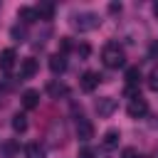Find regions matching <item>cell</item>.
<instances>
[{"instance_id":"6da1fadb","label":"cell","mask_w":158,"mask_h":158,"mask_svg":"<svg viewBox=\"0 0 158 158\" xmlns=\"http://www.w3.org/2000/svg\"><path fill=\"white\" fill-rule=\"evenodd\" d=\"M69 25H72L77 32H91V30H96V27L101 25V20H99L96 12L84 10V12H74L72 20H69Z\"/></svg>"},{"instance_id":"7a4b0ae2","label":"cell","mask_w":158,"mask_h":158,"mask_svg":"<svg viewBox=\"0 0 158 158\" xmlns=\"http://www.w3.org/2000/svg\"><path fill=\"white\" fill-rule=\"evenodd\" d=\"M101 62H104V67H109V69H118V67H123L126 57H123L121 44H118V42H109V44H104V49H101Z\"/></svg>"},{"instance_id":"3957f363","label":"cell","mask_w":158,"mask_h":158,"mask_svg":"<svg viewBox=\"0 0 158 158\" xmlns=\"http://www.w3.org/2000/svg\"><path fill=\"white\" fill-rule=\"evenodd\" d=\"M116 109H118V101H116L114 96H101V99H96V114H99L101 118H109Z\"/></svg>"},{"instance_id":"277c9868","label":"cell","mask_w":158,"mask_h":158,"mask_svg":"<svg viewBox=\"0 0 158 158\" xmlns=\"http://www.w3.org/2000/svg\"><path fill=\"white\" fill-rule=\"evenodd\" d=\"M77 138H79L81 143H89V141L94 138V123H91L89 118H84V116L77 118Z\"/></svg>"},{"instance_id":"5b68a950","label":"cell","mask_w":158,"mask_h":158,"mask_svg":"<svg viewBox=\"0 0 158 158\" xmlns=\"http://www.w3.org/2000/svg\"><path fill=\"white\" fill-rule=\"evenodd\" d=\"M15 62H17V54H15L12 47H7V49L0 52V72H12L15 69Z\"/></svg>"},{"instance_id":"8992f818","label":"cell","mask_w":158,"mask_h":158,"mask_svg":"<svg viewBox=\"0 0 158 158\" xmlns=\"http://www.w3.org/2000/svg\"><path fill=\"white\" fill-rule=\"evenodd\" d=\"M37 69H40V64H37V59H35V57H25V59L20 62V77H22V79L35 77V74H37Z\"/></svg>"},{"instance_id":"52a82bcc","label":"cell","mask_w":158,"mask_h":158,"mask_svg":"<svg viewBox=\"0 0 158 158\" xmlns=\"http://www.w3.org/2000/svg\"><path fill=\"white\" fill-rule=\"evenodd\" d=\"M99 81H101V77L96 72H84L79 79V86H81V91H94L99 86Z\"/></svg>"},{"instance_id":"ba28073f","label":"cell","mask_w":158,"mask_h":158,"mask_svg":"<svg viewBox=\"0 0 158 158\" xmlns=\"http://www.w3.org/2000/svg\"><path fill=\"white\" fill-rule=\"evenodd\" d=\"M22 106H25L27 111L37 109V106H40V91H37V89H25V91H22Z\"/></svg>"},{"instance_id":"9c48e42d","label":"cell","mask_w":158,"mask_h":158,"mask_svg":"<svg viewBox=\"0 0 158 158\" xmlns=\"http://www.w3.org/2000/svg\"><path fill=\"white\" fill-rule=\"evenodd\" d=\"M47 94L52 99H64V96H69V86L62 84V81H49L47 84Z\"/></svg>"},{"instance_id":"30bf717a","label":"cell","mask_w":158,"mask_h":158,"mask_svg":"<svg viewBox=\"0 0 158 158\" xmlns=\"http://www.w3.org/2000/svg\"><path fill=\"white\" fill-rule=\"evenodd\" d=\"M126 111H128V116H131V118H141V116H146V114H148V104H146L143 99H136V101H131V104H128V109H126Z\"/></svg>"},{"instance_id":"8fae6325","label":"cell","mask_w":158,"mask_h":158,"mask_svg":"<svg viewBox=\"0 0 158 158\" xmlns=\"http://www.w3.org/2000/svg\"><path fill=\"white\" fill-rule=\"evenodd\" d=\"M118 141H121V133H118V128H109V131L104 133V138H101V146H104L106 151H114V148L118 146Z\"/></svg>"},{"instance_id":"7c38bea8","label":"cell","mask_w":158,"mask_h":158,"mask_svg":"<svg viewBox=\"0 0 158 158\" xmlns=\"http://www.w3.org/2000/svg\"><path fill=\"white\" fill-rule=\"evenodd\" d=\"M35 12H37V20H52L54 17V5L52 2H37Z\"/></svg>"},{"instance_id":"4fadbf2b","label":"cell","mask_w":158,"mask_h":158,"mask_svg":"<svg viewBox=\"0 0 158 158\" xmlns=\"http://www.w3.org/2000/svg\"><path fill=\"white\" fill-rule=\"evenodd\" d=\"M49 69H52L54 74H62V72L67 69V57L59 54V52H54V54L49 57Z\"/></svg>"},{"instance_id":"5bb4252c","label":"cell","mask_w":158,"mask_h":158,"mask_svg":"<svg viewBox=\"0 0 158 158\" xmlns=\"http://www.w3.org/2000/svg\"><path fill=\"white\" fill-rule=\"evenodd\" d=\"M17 17L22 20L25 27L32 25V22H37V12H35V7H17Z\"/></svg>"},{"instance_id":"9a60e30c","label":"cell","mask_w":158,"mask_h":158,"mask_svg":"<svg viewBox=\"0 0 158 158\" xmlns=\"http://www.w3.org/2000/svg\"><path fill=\"white\" fill-rule=\"evenodd\" d=\"M10 37H12V42H25L27 40V27L25 25H12L10 27Z\"/></svg>"},{"instance_id":"2e32d148","label":"cell","mask_w":158,"mask_h":158,"mask_svg":"<svg viewBox=\"0 0 158 158\" xmlns=\"http://www.w3.org/2000/svg\"><path fill=\"white\" fill-rule=\"evenodd\" d=\"M126 84L128 86H138L141 84V69L138 67H128L126 69Z\"/></svg>"},{"instance_id":"e0dca14e","label":"cell","mask_w":158,"mask_h":158,"mask_svg":"<svg viewBox=\"0 0 158 158\" xmlns=\"http://www.w3.org/2000/svg\"><path fill=\"white\" fill-rule=\"evenodd\" d=\"M12 131L15 133H25L27 131V116L25 114H15L12 116Z\"/></svg>"},{"instance_id":"ac0fdd59","label":"cell","mask_w":158,"mask_h":158,"mask_svg":"<svg viewBox=\"0 0 158 158\" xmlns=\"http://www.w3.org/2000/svg\"><path fill=\"white\" fill-rule=\"evenodd\" d=\"M25 153H27V158H44V146H40V143H30V146L25 148Z\"/></svg>"},{"instance_id":"d6986e66","label":"cell","mask_w":158,"mask_h":158,"mask_svg":"<svg viewBox=\"0 0 158 158\" xmlns=\"http://www.w3.org/2000/svg\"><path fill=\"white\" fill-rule=\"evenodd\" d=\"M74 49H77V54H79L81 59H86V57L91 54V47H89V42H79V44H77Z\"/></svg>"},{"instance_id":"ffe728a7","label":"cell","mask_w":158,"mask_h":158,"mask_svg":"<svg viewBox=\"0 0 158 158\" xmlns=\"http://www.w3.org/2000/svg\"><path fill=\"white\" fill-rule=\"evenodd\" d=\"M69 49H74L72 40H69V37H59V54H67Z\"/></svg>"},{"instance_id":"44dd1931","label":"cell","mask_w":158,"mask_h":158,"mask_svg":"<svg viewBox=\"0 0 158 158\" xmlns=\"http://www.w3.org/2000/svg\"><path fill=\"white\" fill-rule=\"evenodd\" d=\"M15 151H17V143H15V141H7V143L2 146V156H5V158H12Z\"/></svg>"},{"instance_id":"7402d4cb","label":"cell","mask_w":158,"mask_h":158,"mask_svg":"<svg viewBox=\"0 0 158 158\" xmlns=\"http://www.w3.org/2000/svg\"><path fill=\"white\" fill-rule=\"evenodd\" d=\"M148 86H151L153 91H158V67H156V69L148 74Z\"/></svg>"},{"instance_id":"603a6c76","label":"cell","mask_w":158,"mask_h":158,"mask_svg":"<svg viewBox=\"0 0 158 158\" xmlns=\"http://www.w3.org/2000/svg\"><path fill=\"white\" fill-rule=\"evenodd\" d=\"M94 156H96V151L89 148V146H84V148L79 151V158H94Z\"/></svg>"},{"instance_id":"cb8c5ba5","label":"cell","mask_w":158,"mask_h":158,"mask_svg":"<svg viewBox=\"0 0 158 158\" xmlns=\"http://www.w3.org/2000/svg\"><path fill=\"white\" fill-rule=\"evenodd\" d=\"M109 12H121V2H109Z\"/></svg>"},{"instance_id":"d4e9b609","label":"cell","mask_w":158,"mask_h":158,"mask_svg":"<svg viewBox=\"0 0 158 158\" xmlns=\"http://www.w3.org/2000/svg\"><path fill=\"white\" fill-rule=\"evenodd\" d=\"M123 158H138V156H136L133 148H126V151H123Z\"/></svg>"},{"instance_id":"484cf974","label":"cell","mask_w":158,"mask_h":158,"mask_svg":"<svg viewBox=\"0 0 158 158\" xmlns=\"http://www.w3.org/2000/svg\"><path fill=\"white\" fill-rule=\"evenodd\" d=\"M153 12H156V15H158V2H156V5H153Z\"/></svg>"},{"instance_id":"4316f807","label":"cell","mask_w":158,"mask_h":158,"mask_svg":"<svg viewBox=\"0 0 158 158\" xmlns=\"http://www.w3.org/2000/svg\"><path fill=\"white\" fill-rule=\"evenodd\" d=\"M0 7H2V2H0Z\"/></svg>"}]
</instances>
